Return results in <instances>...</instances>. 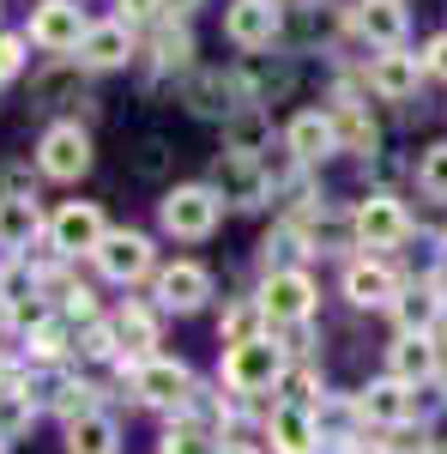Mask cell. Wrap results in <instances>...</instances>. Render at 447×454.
Returning a JSON list of instances; mask_svg holds the SVG:
<instances>
[{"label": "cell", "mask_w": 447, "mask_h": 454, "mask_svg": "<svg viewBox=\"0 0 447 454\" xmlns=\"http://www.w3.org/2000/svg\"><path fill=\"white\" fill-rule=\"evenodd\" d=\"M290 370V346H278V333H260L248 346H224L218 357V387H230L236 400H254V394H273Z\"/></svg>", "instance_id": "6da1fadb"}, {"label": "cell", "mask_w": 447, "mask_h": 454, "mask_svg": "<svg viewBox=\"0 0 447 454\" xmlns=\"http://www.w3.org/2000/svg\"><path fill=\"white\" fill-rule=\"evenodd\" d=\"M412 237H417V218L393 188H369L351 207V243L363 248V254H393V248H405Z\"/></svg>", "instance_id": "7a4b0ae2"}, {"label": "cell", "mask_w": 447, "mask_h": 454, "mask_svg": "<svg viewBox=\"0 0 447 454\" xmlns=\"http://www.w3.org/2000/svg\"><path fill=\"white\" fill-rule=\"evenodd\" d=\"M158 224L175 243H206L212 231L224 224V200H218L212 182H175L170 194L158 200Z\"/></svg>", "instance_id": "3957f363"}, {"label": "cell", "mask_w": 447, "mask_h": 454, "mask_svg": "<svg viewBox=\"0 0 447 454\" xmlns=\"http://www.w3.org/2000/svg\"><path fill=\"white\" fill-rule=\"evenodd\" d=\"M254 303L266 315V327H309L314 309H320V285H314L309 267H290V273H266L260 291H254Z\"/></svg>", "instance_id": "277c9868"}, {"label": "cell", "mask_w": 447, "mask_h": 454, "mask_svg": "<svg viewBox=\"0 0 447 454\" xmlns=\"http://www.w3.org/2000/svg\"><path fill=\"white\" fill-rule=\"evenodd\" d=\"M127 370V382H134V400L139 406H158V412H181L188 406V394H194V370L181 364V357H145V364H121Z\"/></svg>", "instance_id": "5b68a950"}, {"label": "cell", "mask_w": 447, "mask_h": 454, "mask_svg": "<svg viewBox=\"0 0 447 454\" xmlns=\"http://www.w3.org/2000/svg\"><path fill=\"white\" fill-rule=\"evenodd\" d=\"M399 291H405V273L393 267V254H357V261H344V303L351 309H393Z\"/></svg>", "instance_id": "8992f818"}, {"label": "cell", "mask_w": 447, "mask_h": 454, "mask_svg": "<svg viewBox=\"0 0 447 454\" xmlns=\"http://www.w3.org/2000/svg\"><path fill=\"white\" fill-rule=\"evenodd\" d=\"M224 36L242 55H266L278 36H284V6L278 0H230L224 6Z\"/></svg>", "instance_id": "52a82bcc"}, {"label": "cell", "mask_w": 447, "mask_h": 454, "mask_svg": "<svg viewBox=\"0 0 447 454\" xmlns=\"http://www.w3.org/2000/svg\"><path fill=\"white\" fill-rule=\"evenodd\" d=\"M327 115H333V140H339V152H351V158H375L381 152V121L369 115V98H357L351 79L333 91Z\"/></svg>", "instance_id": "ba28073f"}, {"label": "cell", "mask_w": 447, "mask_h": 454, "mask_svg": "<svg viewBox=\"0 0 447 454\" xmlns=\"http://www.w3.org/2000/svg\"><path fill=\"white\" fill-rule=\"evenodd\" d=\"M36 170L49 182H79L91 170V134L79 121H55L42 140H36Z\"/></svg>", "instance_id": "9c48e42d"}, {"label": "cell", "mask_w": 447, "mask_h": 454, "mask_svg": "<svg viewBox=\"0 0 447 454\" xmlns=\"http://www.w3.org/2000/svg\"><path fill=\"white\" fill-rule=\"evenodd\" d=\"M357 412H363V430H405V424H417V387L393 382L381 370L369 387H357Z\"/></svg>", "instance_id": "30bf717a"}, {"label": "cell", "mask_w": 447, "mask_h": 454, "mask_svg": "<svg viewBox=\"0 0 447 454\" xmlns=\"http://www.w3.org/2000/svg\"><path fill=\"white\" fill-rule=\"evenodd\" d=\"M417 85H423V67H417L412 49H381L363 61V91L381 98V104H412Z\"/></svg>", "instance_id": "8fae6325"}, {"label": "cell", "mask_w": 447, "mask_h": 454, "mask_svg": "<svg viewBox=\"0 0 447 454\" xmlns=\"http://www.w3.org/2000/svg\"><path fill=\"white\" fill-rule=\"evenodd\" d=\"M91 261H97V273H104V279L139 285L151 267H158V248H151V237H145V231H109Z\"/></svg>", "instance_id": "7c38bea8"}, {"label": "cell", "mask_w": 447, "mask_h": 454, "mask_svg": "<svg viewBox=\"0 0 447 454\" xmlns=\"http://www.w3.org/2000/svg\"><path fill=\"white\" fill-rule=\"evenodd\" d=\"M344 25L381 55V49H405V36H412V12H405V0H357V6L344 12Z\"/></svg>", "instance_id": "4fadbf2b"}, {"label": "cell", "mask_w": 447, "mask_h": 454, "mask_svg": "<svg viewBox=\"0 0 447 454\" xmlns=\"http://www.w3.org/2000/svg\"><path fill=\"white\" fill-rule=\"evenodd\" d=\"M387 376L405 382V387L442 382V346H435V333H393V346H387Z\"/></svg>", "instance_id": "5bb4252c"}, {"label": "cell", "mask_w": 447, "mask_h": 454, "mask_svg": "<svg viewBox=\"0 0 447 454\" xmlns=\"http://www.w3.org/2000/svg\"><path fill=\"white\" fill-rule=\"evenodd\" d=\"M85 31H91V19H85L79 0H42V6H31V43H36V49H49V55L79 49V36H85Z\"/></svg>", "instance_id": "9a60e30c"}, {"label": "cell", "mask_w": 447, "mask_h": 454, "mask_svg": "<svg viewBox=\"0 0 447 454\" xmlns=\"http://www.w3.org/2000/svg\"><path fill=\"white\" fill-rule=\"evenodd\" d=\"M109 237L104 212L91 207V200H67V207L49 218V243H55V254H97V243Z\"/></svg>", "instance_id": "2e32d148"}, {"label": "cell", "mask_w": 447, "mask_h": 454, "mask_svg": "<svg viewBox=\"0 0 447 454\" xmlns=\"http://www.w3.org/2000/svg\"><path fill=\"white\" fill-rule=\"evenodd\" d=\"M284 152L303 164V170H314V164H327V158H339V140H333V115L327 109H297L290 121H284Z\"/></svg>", "instance_id": "e0dca14e"}, {"label": "cell", "mask_w": 447, "mask_h": 454, "mask_svg": "<svg viewBox=\"0 0 447 454\" xmlns=\"http://www.w3.org/2000/svg\"><path fill=\"white\" fill-rule=\"evenodd\" d=\"M236 85H242V98L248 104H284L290 91H297V67H290V55H278V61H266V55H242L236 67Z\"/></svg>", "instance_id": "ac0fdd59"}, {"label": "cell", "mask_w": 447, "mask_h": 454, "mask_svg": "<svg viewBox=\"0 0 447 454\" xmlns=\"http://www.w3.org/2000/svg\"><path fill=\"white\" fill-rule=\"evenodd\" d=\"M260 436L273 442V454H320V449H327V442H320V424H314V412H303V406H284V400H273V406H266Z\"/></svg>", "instance_id": "d6986e66"}, {"label": "cell", "mask_w": 447, "mask_h": 454, "mask_svg": "<svg viewBox=\"0 0 447 454\" xmlns=\"http://www.w3.org/2000/svg\"><path fill=\"white\" fill-rule=\"evenodd\" d=\"M212 303V267H200V261H175V267H164L158 273V309L170 315H194Z\"/></svg>", "instance_id": "ffe728a7"}, {"label": "cell", "mask_w": 447, "mask_h": 454, "mask_svg": "<svg viewBox=\"0 0 447 454\" xmlns=\"http://www.w3.org/2000/svg\"><path fill=\"white\" fill-rule=\"evenodd\" d=\"M212 188H218V200L236 212H254L273 200V182L260 176V164H248V158H224L218 152V170H212Z\"/></svg>", "instance_id": "44dd1931"}, {"label": "cell", "mask_w": 447, "mask_h": 454, "mask_svg": "<svg viewBox=\"0 0 447 454\" xmlns=\"http://www.w3.org/2000/svg\"><path fill=\"white\" fill-rule=\"evenodd\" d=\"M181 104L194 109V115H212V121H230L248 98H242V85H236V73H188V85H181Z\"/></svg>", "instance_id": "7402d4cb"}, {"label": "cell", "mask_w": 447, "mask_h": 454, "mask_svg": "<svg viewBox=\"0 0 447 454\" xmlns=\"http://www.w3.org/2000/svg\"><path fill=\"white\" fill-rule=\"evenodd\" d=\"M139 49L134 25H121V19H104V25H91V31L79 36V67L85 73H109V67H127Z\"/></svg>", "instance_id": "603a6c76"}, {"label": "cell", "mask_w": 447, "mask_h": 454, "mask_svg": "<svg viewBox=\"0 0 447 454\" xmlns=\"http://www.w3.org/2000/svg\"><path fill=\"white\" fill-rule=\"evenodd\" d=\"M393 327L399 333H435L442 327V315H447V297L435 291V279L423 273V279H405V291L393 297Z\"/></svg>", "instance_id": "cb8c5ba5"}, {"label": "cell", "mask_w": 447, "mask_h": 454, "mask_svg": "<svg viewBox=\"0 0 447 454\" xmlns=\"http://www.w3.org/2000/svg\"><path fill=\"white\" fill-rule=\"evenodd\" d=\"M273 152V109L260 104H242L230 121H224V158H248V164H260Z\"/></svg>", "instance_id": "d4e9b609"}, {"label": "cell", "mask_w": 447, "mask_h": 454, "mask_svg": "<svg viewBox=\"0 0 447 454\" xmlns=\"http://www.w3.org/2000/svg\"><path fill=\"white\" fill-rule=\"evenodd\" d=\"M36 231H42V207H36V194H12V200H0V248H6V254L31 248Z\"/></svg>", "instance_id": "484cf974"}, {"label": "cell", "mask_w": 447, "mask_h": 454, "mask_svg": "<svg viewBox=\"0 0 447 454\" xmlns=\"http://www.w3.org/2000/svg\"><path fill=\"white\" fill-rule=\"evenodd\" d=\"M31 91H36V104H42V109L79 104V98H85V67H79V61H55V67H42L31 79Z\"/></svg>", "instance_id": "4316f807"}, {"label": "cell", "mask_w": 447, "mask_h": 454, "mask_svg": "<svg viewBox=\"0 0 447 454\" xmlns=\"http://www.w3.org/2000/svg\"><path fill=\"white\" fill-rule=\"evenodd\" d=\"M115 340L134 351V364H145V357H158V309H145V303H127V309L115 315Z\"/></svg>", "instance_id": "83f0119b"}, {"label": "cell", "mask_w": 447, "mask_h": 454, "mask_svg": "<svg viewBox=\"0 0 447 454\" xmlns=\"http://www.w3.org/2000/svg\"><path fill=\"white\" fill-rule=\"evenodd\" d=\"M67 454H121V424L109 412H91V419L67 424Z\"/></svg>", "instance_id": "f1b7e54d"}, {"label": "cell", "mask_w": 447, "mask_h": 454, "mask_svg": "<svg viewBox=\"0 0 447 454\" xmlns=\"http://www.w3.org/2000/svg\"><path fill=\"white\" fill-rule=\"evenodd\" d=\"M151 67H164V73H188L194 67V31L188 25H158V36H151Z\"/></svg>", "instance_id": "f546056e"}, {"label": "cell", "mask_w": 447, "mask_h": 454, "mask_svg": "<svg viewBox=\"0 0 447 454\" xmlns=\"http://www.w3.org/2000/svg\"><path fill=\"white\" fill-rule=\"evenodd\" d=\"M260 333H273V327H266V315H260L254 297H236L230 309L218 315V340H224V346H248V340H260Z\"/></svg>", "instance_id": "4dcf8cb0"}, {"label": "cell", "mask_w": 447, "mask_h": 454, "mask_svg": "<svg viewBox=\"0 0 447 454\" xmlns=\"http://www.w3.org/2000/svg\"><path fill=\"white\" fill-rule=\"evenodd\" d=\"M278 394H284V406H303V412H314V406L327 400V387H320V370H314V364H303V357H290V370H284Z\"/></svg>", "instance_id": "1f68e13d"}, {"label": "cell", "mask_w": 447, "mask_h": 454, "mask_svg": "<svg viewBox=\"0 0 447 454\" xmlns=\"http://www.w3.org/2000/svg\"><path fill=\"white\" fill-rule=\"evenodd\" d=\"M31 419H36L31 382H12V387H0V442H12L19 430H31Z\"/></svg>", "instance_id": "d6a6232c"}, {"label": "cell", "mask_w": 447, "mask_h": 454, "mask_svg": "<svg viewBox=\"0 0 447 454\" xmlns=\"http://www.w3.org/2000/svg\"><path fill=\"white\" fill-rule=\"evenodd\" d=\"M417 194L447 207V140L423 145V158H417Z\"/></svg>", "instance_id": "836d02e7"}, {"label": "cell", "mask_w": 447, "mask_h": 454, "mask_svg": "<svg viewBox=\"0 0 447 454\" xmlns=\"http://www.w3.org/2000/svg\"><path fill=\"white\" fill-rule=\"evenodd\" d=\"M25 346H31V357H36V364H61V357L73 351V340H67V321H36Z\"/></svg>", "instance_id": "e575fe53"}, {"label": "cell", "mask_w": 447, "mask_h": 454, "mask_svg": "<svg viewBox=\"0 0 447 454\" xmlns=\"http://www.w3.org/2000/svg\"><path fill=\"white\" fill-rule=\"evenodd\" d=\"M218 442H212V430H200L194 419H175L170 430H164V442H158V454H212Z\"/></svg>", "instance_id": "d590c367"}, {"label": "cell", "mask_w": 447, "mask_h": 454, "mask_svg": "<svg viewBox=\"0 0 447 454\" xmlns=\"http://www.w3.org/2000/svg\"><path fill=\"white\" fill-rule=\"evenodd\" d=\"M31 291H36V273H25L19 261L0 267V303H6L12 315H25V297H31Z\"/></svg>", "instance_id": "8d00e7d4"}, {"label": "cell", "mask_w": 447, "mask_h": 454, "mask_svg": "<svg viewBox=\"0 0 447 454\" xmlns=\"http://www.w3.org/2000/svg\"><path fill=\"white\" fill-rule=\"evenodd\" d=\"M79 351H85V357H97V364H104V357H115V351H121V340H115V321H91V333L79 340Z\"/></svg>", "instance_id": "74e56055"}, {"label": "cell", "mask_w": 447, "mask_h": 454, "mask_svg": "<svg viewBox=\"0 0 447 454\" xmlns=\"http://www.w3.org/2000/svg\"><path fill=\"white\" fill-rule=\"evenodd\" d=\"M417 67H423V79H442L447 85V31H435L423 49H417Z\"/></svg>", "instance_id": "f35d334b"}, {"label": "cell", "mask_w": 447, "mask_h": 454, "mask_svg": "<svg viewBox=\"0 0 447 454\" xmlns=\"http://www.w3.org/2000/svg\"><path fill=\"white\" fill-rule=\"evenodd\" d=\"M19 67H25V36H6V31H0V85H6V79H19Z\"/></svg>", "instance_id": "ab89813d"}, {"label": "cell", "mask_w": 447, "mask_h": 454, "mask_svg": "<svg viewBox=\"0 0 447 454\" xmlns=\"http://www.w3.org/2000/svg\"><path fill=\"white\" fill-rule=\"evenodd\" d=\"M139 19H158V0H121V25H139Z\"/></svg>", "instance_id": "60d3db41"}, {"label": "cell", "mask_w": 447, "mask_h": 454, "mask_svg": "<svg viewBox=\"0 0 447 454\" xmlns=\"http://www.w3.org/2000/svg\"><path fill=\"white\" fill-rule=\"evenodd\" d=\"M200 0H158V12L170 19V25H188V12H194Z\"/></svg>", "instance_id": "b9f144b4"}, {"label": "cell", "mask_w": 447, "mask_h": 454, "mask_svg": "<svg viewBox=\"0 0 447 454\" xmlns=\"http://www.w3.org/2000/svg\"><path fill=\"white\" fill-rule=\"evenodd\" d=\"M333 454H381V449H375V442H369V436H363V442H339V449H333Z\"/></svg>", "instance_id": "7bdbcfd3"}, {"label": "cell", "mask_w": 447, "mask_h": 454, "mask_svg": "<svg viewBox=\"0 0 447 454\" xmlns=\"http://www.w3.org/2000/svg\"><path fill=\"white\" fill-rule=\"evenodd\" d=\"M212 454H266V449H254V442H224V449H212Z\"/></svg>", "instance_id": "ee69618b"}, {"label": "cell", "mask_w": 447, "mask_h": 454, "mask_svg": "<svg viewBox=\"0 0 447 454\" xmlns=\"http://www.w3.org/2000/svg\"><path fill=\"white\" fill-rule=\"evenodd\" d=\"M0 454H6V442H0Z\"/></svg>", "instance_id": "f6af8a7d"}, {"label": "cell", "mask_w": 447, "mask_h": 454, "mask_svg": "<svg viewBox=\"0 0 447 454\" xmlns=\"http://www.w3.org/2000/svg\"><path fill=\"white\" fill-rule=\"evenodd\" d=\"M278 6H284V0H278Z\"/></svg>", "instance_id": "bcb514c9"}]
</instances>
